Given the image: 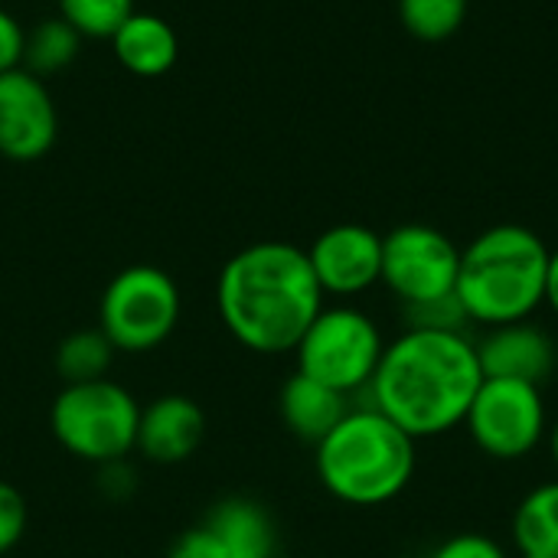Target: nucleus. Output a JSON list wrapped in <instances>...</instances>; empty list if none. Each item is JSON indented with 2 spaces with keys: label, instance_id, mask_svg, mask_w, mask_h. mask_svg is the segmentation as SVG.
Returning a JSON list of instances; mask_svg holds the SVG:
<instances>
[{
  "label": "nucleus",
  "instance_id": "b1692460",
  "mask_svg": "<svg viewBox=\"0 0 558 558\" xmlns=\"http://www.w3.org/2000/svg\"><path fill=\"white\" fill-rule=\"evenodd\" d=\"M428 558H507L504 546L484 533H458L445 539Z\"/></svg>",
  "mask_w": 558,
  "mask_h": 558
},
{
  "label": "nucleus",
  "instance_id": "6e6552de",
  "mask_svg": "<svg viewBox=\"0 0 558 558\" xmlns=\"http://www.w3.org/2000/svg\"><path fill=\"white\" fill-rule=\"evenodd\" d=\"M464 428L487 458L523 461L549 435L543 389L520 379H484L464 415Z\"/></svg>",
  "mask_w": 558,
  "mask_h": 558
},
{
  "label": "nucleus",
  "instance_id": "4468645a",
  "mask_svg": "<svg viewBox=\"0 0 558 558\" xmlns=\"http://www.w3.org/2000/svg\"><path fill=\"white\" fill-rule=\"evenodd\" d=\"M111 52L131 75L141 78H160L167 75L180 59V39L177 29L147 10H134L111 36Z\"/></svg>",
  "mask_w": 558,
  "mask_h": 558
},
{
  "label": "nucleus",
  "instance_id": "2eb2a0df",
  "mask_svg": "<svg viewBox=\"0 0 558 558\" xmlns=\"http://www.w3.org/2000/svg\"><path fill=\"white\" fill-rule=\"evenodd\" d=\"M278 409H281V422L288 425V432L301 441L320 445L350 412V396L304 376L294 373L278 396Z\"/></svg>",
  "mask_w": 558,
  "mask_h": 558
},
{
  "label": "nucleus",
  "instance_id": "39448f33",
  "mask_svg": "<svg viewBox=\"0 0 558 558\" xmlns=\"http://www.w3.org/2000/svg\"><path fill=\"white\" fill-rule=\"evenodd\" d=\"M137 399L111 379L65 386L49 412L56 441L69 454L101 468L131 454L137 445Z\"/></svg>",
  "mask_w": 558,
  "mask_h": 558
},
{
  "label": "nucleus",
  "instance_id": "f8f14e48",
  "mask_svg": "<svg viewBox=\"0 0 558 558\" xmlns=\"http://www.w3.org/2000/svg\"><path fill=\"white\" fill-rule=\"evenodd\" d=\"M477 360L484 379H520L543 389L553 379L558 363L556 340L533 320L487 327L484 340L477 343Z\"/></svg>",
  "mask_w": 558,
  "mask_h": 558
},
{
  "label": "nucleus",
  "instance_id": "aec40b11",
  "mask_svg": "<svg viewBox=\"0 0 558 558\" xmlns=\"http://www.w3.org/2000/svg\"><path fill=\"white\" fill-rule=\"evenodd\" d=\"M468 16V0H399L402 26L422 43L451 39Z\"/></svg>",
  "mask_w": 558,
  "mask_h": 558
},
{
  "label": "nucleus",
  "instance_id": "0eeeda50",
  "mask_svg": "<svg viewBox=\"0 0 558 558\" xmlns=\"http://www.w3.org/2000/svg\"><path fill=\"white\" fill-rule=\"evenodd\" d=\"M180 311V288L163 268L131 265L108 281L98 304V330L121 353H147L177 330Z\"/></svg>",
  "mask_w": 558,
  "mask_h": 558
},
{
  "label": "nucleus",
  "instance_id": "4be33fe9",
  "mask_svg": "<svg viewBox=\"0 0 558 558\" xmlns=\"http://www.w3.org/2000/svg\"><path fill=\"white\" fill-rule=\"evenodd\" d=\"M402 314H405L409 327H422V330H464L471 324L461 301H458V294L438 298V301H428V304L402 307Z\"/></svg>",
  "mask_w": 558,
  "mask_h": 558
},
{
  "label": "nucleus",
  "instance_id": "6ab92c4d",
  "mask_svg": "<svg viewBox=\"0 0 558 558\" xmlns=\"http://www.w3.org/2000/svg\"><path fill=\"white\" fill-rule=\"evenodd\" d=\"M114 353L118 350L111 347V340L98 327L95 330H75L56 350V373L62 376L65 386L108 379Z\"/></svg>",
  "mask_w": 558,
  "mask_h": 558
},
{
  "label": "nucleus",
  "instance_id": "20e7f679",
  "mask_svg": "<svg viewBox=\"0 0 558 558\" xmlns=\"http://www.w3.org/2000/svg\"><path fill=\"white\" fill-rule=\"evenodd\" d=\"M324 490L350 507H383L396 500L415 474V438L373 405L350 409L347 418L314 445Z\"/></svg>",
  "mask_w": 558,
  "mask_h": 558
},
{
  "label": "nucleus",
  "instance_id": "f3484780",
  "mask_svg": "<svg viewBox=\"0 0 558 558\" xmlns=\"http://www.w3.org/2000/svg\"><path fill=\"white\" fill-rule=\"evenodd\" d=\"M510 530L520 558H558V481L533 487L520 500Z\"/></svg>",
  "mask_w": 558,
  "mask_h": 558
},
{
  "label": "nucleus",
  "instance_id": "9b49d317",
  "mask_svg": "<svg viewBox=\"0 0 558 558\" xmlns=\"http://www.w3.org/2000/svg\"><path fill=\"white\" fill-rule=\"evenodd\" d=\"M307 262L324 294H363L383 281V235L360 222L330 226L307 248Z\"/></svg>",
  "mask_w": 558,
  "mask_h": 558
},
{
  "label": "nucleus",
  "instance_id": "cd10ccee",
  "mask_svg": "<svg viewBox=\"0 0 558 558\" xmlns=\"http://www.w3.org/2000/svg\"><path fill=\"white\" fill-rule=\"evenodd\" d=\"M546 441H549V454H553V464L558 468V422L549 425V435H546Z\"/></svg>",
  "mask_w": 558,
  "mask_h": 558
},
{
  "label": "nucleus",
  "instance_id": "9d476101",
  "mask_svg": "<svg viewBox=\"0 0 558 558\" xmlns=\"http://www.w3.org/2000/svg\"><path fill=\"white\" fill-rule=\"evenodd\" d=\"M59 137V111L46 78L20 69L0 72V157L43 160Z\"/></svg>",
  "mask_w": 558,
  "mask_h": 558
},
{
  "label": "nucleus",
  "instance_id": "a878e982",
  "mask_svg": "<svg viewBox=\"0 0 558 558\" xmlns=\"http://www.w3.org/2000/svg\"><path fill=\"white\" fill-rule=\"evenodd\" d=\"M23 46H26V26L0 7V72L23 65Z\"/></svg>",
  "mask_w": 558,
  "mask_h": 558
},
{
  "label": "nucleus",
  "instance_id": "f257e3e1",
  "mask_svg": "<svg viewBox=\"0 0 558 558\" xmlns=\"http://www.w3.org/2000/svg\"><path fill=\"white\" fill-rule=\"evenodd\" d=\"M481 383L477 343L464 330L405 327L402 337L386 343L366 392L373 409L418 441L464 425Z\"/></svg>",
  "mask_w": 558,
  "mask_h": 558
},
{
  "label": "nucleus",
  "instance_id": "dca6fc26",
  "mask_svg": "<svg viewBox=\"0 0 558 558\" xmlns=\"http://www.w3.org/2000/svg\"><path fill=\"white\" fill-rule=\"evenodd\" d=\"M206 526L226 546L229 558H275V523L255 500H222L209 513Z\"/></svg>",
  "mask_w": 558,
  "mask_h": 558
},
{
  "label": "nucleus",
  "instance_id": "a211bd4d",
  "mask_svg": "<svg viewBox=\"0 0 558 558\" xmlns=\"http://www.w3.org/2000/svg\"><path fill=\"white\" fill-rule=\"evenodd\" d=\"M82 52V36L56 13V16H43L39 23H33L26 29V46H23V69L49 78L59 75L62 69H69Z\"/></svg>",
  "mask_w": 558,
  "mask_h": 558
},
{
  "label": "nucleus",
  "instance_id": "393cba45",
  "mask_svg": "<svg viewBox=\"0 0 558 558\" xmlns=\"http://www.w3.org/2000/svg\"><path fill=\"white\" fill-rule=\"evenodd\" d=\"M167 558H229V553L209 526H196L173 539Z\"/></svg>",
  "mask_w": 558,
  "mask_h": 558
},
{
  "label": "nucleus",
  "instance_id": "ddd939ff",
  "mask_svg": "<svg viewBox=\"0 0 558 558\" xmlns=\"http://www.w3.org/2000/svg\"><path fill=\"white\" fill-rule=\"evenodd\" d=\"M206 438V412L190 396H160L137 418V451L157 464H180Z\"/></svg>",
  "mask_w": 558,
  "mask_h": 558
},
{
  "label": "nucleus",
  "instance_id": "f03ea898",
  "mask_svg": "<svg viewBox=\"0 0 558 558\" xmlns=\"http://www.w3.org/2000/svg\"><path fill=\"white\" fill-rule=\"evenodd\" d=\"M216 307L226 330L252 353H288L324 311V291L307 248L255 242L235 252L216 281Z\"/></svg>",
  "mask_w": 558,
  "mask_h": 558
},
{
  "label": "nucleus",
  "instance_id": "1a4fd4ad",
  "mask_svg": "<svg viewBox=\"0 0 558 558\" xmlns=\"http://www.w3.org/2000/svg\"><path fill=\"white\" fill-rule=\"evenodd\" d=\"M461 248L435 226L405 222L383 235V284L402 307L451 298L458 284Z\"/></svg>",
  "mask_w": 558,
  "mask_h": 558
},
{
  "label": "nucleus",
  "instance_id": "5701e85b",
  "mask_svg": "<svg viewBox=\"0 0 558 558\" xmlns=\"http://www.w3.org/2000/svg\"><path fill=\"white\" fill-rule=\"evenodd\" d=\"M26 533V500L23 494L0 481V556L10 553Z\"/></svg>",
  "mask_w": 558,
  "mask_h": 558
},
{
  "label": "nucleus",
  "instance_id": "7ed1b4c3",
  "mask_svg": "<svg viewBox=\"0 0 558 558\" xmlns=\"http://www.w3.org/2000/svg\"><path fill=\"white\" fill-rule=\"evenodd\" d=\"M553 252L546 242L517 222L484 229L461 248L454 294L471 324L500 327L530 320L546 304Z\"/></svg>",
  "mask_w": 558,
  "mask_h": 558
},
{
  "label": "nucleus",
  "instance_id": "423d86ee",
  "mask_svg": "<svg viewBox=\"0 0 558 558\" xmlns=\"http://www.w3.org/2000/svg\"><path fill=\"white\" fill-rule=\"evenodd\" d=\"M386 340L376 320L356 307H324L294 347L298 373L343 392L369 389Z\"/></svg>",
  "mask_w": 558,
  "mask_h": 558
},
{
  "label": "nucleus",
  "instance_id": "412c9836",
  "mask_svg": "<svg viewBox=\"0 0 558 558\" xmlns=\"http://www.w3.org/2000/svg\"><path fill=\"white\" fill-rule=\"evenodd\" d=\"M56 7L82 39H111L114 29L137 10L134 0H56Z\"/></svg>",
  "mask_w": 558,
  "mask_h": 558
},
{
  "label": "nucleus",
  "instance_id": "bb28decb",
  "mask_svg": "<svg viewBox=\"0 0 558 558\" xmlns=\"http://www.w3.org/2000/svg\"><path fill=\"white\" fill-rule=\"evenodd\" d=\"M546 304L553 307V314L558 317V252H553V258H549V278H546Z\"/></svg>",
  "mask_w": 558,
  "mask_h": 558
}]
</instances>
